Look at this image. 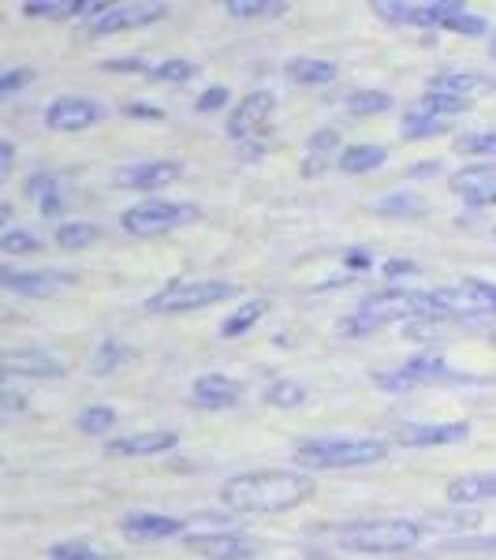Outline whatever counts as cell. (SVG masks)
I'll use <instances>...</instances> for the list:
<instances>
[{"mask_svg":"<svg viewBox=\"0 0 496 560\" xmlns=\"http://www.w3.org/2000/svg\"><path fill=\"white\" fill-rule=\"evenodd\" d=\"M314 478L306 471H255V475H236L221 486V501L232 512H261V516H273V512L299 509L303 501L314 497Z\"/></svg>","mask_w":496,"mask_h":560,"instance_id":"obj_1","label":"cell"},{"mask_svg":"<svg viewBox=\"0 0 496 560\" xmlns=\"http://www.w3.org/2000/svg\"><path fill=\"white\" fill-rule=\"evenodd\" d=\"M422 318H440L437 303L433 295L422 292H408V288H389V292H377L369 295L366 303H358V311L340 325L344 337H363V332L385 329L392 322H422Z\"/></svg>","mask_w":496,"mask_h":560,"instance_id":"obj_2","label":"cell"},{"mask_svg":"<svg viewBox=\"0 0 496 560\" xmlns=\"http://www.w3.org/2000/svg\"><path fill=\"white\" fill-rule=\"evenodd\" d=\"M389 456L381 438H310L295 445V464L306 471H340V467H369Z\"/></svg>","mask_w":496,"mask_h":560,"instance_id":"obj_3","label":"cell"},{"mask_svg":"<svg viewBox=\"0 0 496 560\" xmlns=\"http://www.w3.org/2000/svg\"><path fill=\"white\" fill-rule=\"evenodd\" d=\"M426 538V527L418 520H363V523H347L336 535L340 549L347 553H366V557H389L414 549Z\"/></svg>","mask_w":496,"mask_h":560,"instance_id":"obj_4","label":"cell"},{"mask_svg":"<svg viewBox=\"0 0 496 560\" xmlns=\"http://www.w3.org/2000/svg\"><path fill=\"white\" fill-rule=\"evenodd\" d=\"M236 300V284L228 280H173L161 292H153L146 300L150 314H187V311H202L213 303H228Z\"/></svg>","mask_w":496,"mask_h":560,"instance_id":"obj_5","label":"cell"},{"mask_svg":"<svg viewBox=\"0 0 496 560\" xmlns=\"http://www.w3.org/2000/svg\"><path fill=\"white\" fill-rule=\"evenodd\" d=\"M191 221H198V206L168 202V198H146V202L131 206L120 224L131 236H161V232L184 229V224H191Z\"/></svg>","mask_w":496,"mask_h":560,"instance_id":"obj_6","label":"cell"},{"mask_svg":"<svg viewBox=\"0 0 496 560\" xmlns=\"http://www.w3.org/2000/svg\"><path fill=\"white\" fill-rule=\"evenodd\" d=\"M440 318H485L496 314V284L489 280H463L456 288H440L433 292Z\"/></svg>","mask_w":496,"mask_h":560,"instance_id":"obj_7","label":"cell"},{"mask_svg":"<svg viewBox=\"0 0 496 560\" xmlns=\"http://www.w3.org/2000/svg\"><path fill=\"white\" fill-rule=\"evenodd\" d=\"M437 382H448V366H445V359H440L437 351H422V355L408 359L403 366L374 374V385L389 388V393H411V388L437 385Z\"/></svg>","mask_w":496,"mask_h":560,"instance_id":"obj_8","label":"cell"},{"mask_svg":"<svg viewBox=\"0 0 496 560\" xmlns=\"http://www.w3.org/2000/svg\"><path fill=\"white\" fill-rule=\"evenodd\" d=\"M165 4H102L86 23V34H123L134 26H150L165 15Z\"/></svg>","mask_w":496,"mask_h":560,"instance_id":"obj_9","label":"cell"},{"mask_svg":"<svg viewBox=\"0 0 496 560\" xmlns=\"http://www.w3.org/2000/svg\"><path fill=\"white\" fill-rule=\"evenodd\" d=\"M187 549L205 560H250L258 557V538L236 535V530H210V535H187Z\"/></svg>","mask_w":496,"mask_h":560,"instance_id":"obj_10","label":"cell"},{"mask_svg":"<svg viewBox=\"0 0 496 560\" xmlns=\"http://www.w3.org/2000/svg\"><path fill=\"white\" fill-rule=\"evenodd\" d=\"M471 438V422H411L395 430V441L411 448H433V445H459Z\"/></svg>","mask_w":496,"mask_h":560,"instance_id":"obj_11","label":"cell"},{"mask_svg":"<svg viewBox=\"0 0 496 560\" xmlns=\"http://www.w3.org/2000/svg\"><path fill=\"white\" fill-rule=\"evenodd\" d=\"M97 120H102V105L90 97H57L45 108V128L52 131H83Z\"/></svg>","mask_w":496,"mask_h":560,"instance_id":"obj_12","label":"cell"},{"mask_svg":"<svg viewBox=\"0 0 496 560\" xmlns=\"http://www.w3.org/2000/svg\"><path fill=\"white\" fill-rule=\"evenodd\" d=\"M184 176V165L179 161H146V165H128L116 173V184L120 187H134V191H157V187H168Z\"/></svg>","mask_w":496,"mask_h":560,"instance_id":"obj_13","label":"cell"},{"mask_svg":"<svg viewBox=\"0 0 496 560\" xmlns=\"http://www.w3.org/2000/svg\"><path fill=\"white\" fill-rule=\"evenodd\" d=\"M429 90H437V94H452L459 102H471V97H485L496 90V79L485 75V71H440V75H433Z\"/></svg>","mask_w":496,"mask_h":560,"instance_id":"obj_14","label":"cell"},{"mask_svg":"<svg viewBox=\"0 0 496 560\" xmlns=\"http://www.w3.org/2000/svg\"><path fill=\"white\" fill-rule=\"evenodd\" d=\"M179 433L173 430H142V433H123V438L108 441L105 453L108 456H157V453H168L176 448Z\"/></svg>","mask_w":496,"mask_h":560,"instance_id":"obj_15","label":"cell"},{"mask_svg":"<svg viewBox=\"0 0 496 560\" xmlns=\"http://www.w3.org/2000/svg\"><path fill=\"white\" fill-rule=\"evenodd\" d=\"M456 195H463L474 206H489L496 202V165H467L448 179Z\"/></svg>","mask_w":496,"mask_h":560,"instance_id":"obj_16","label":"cell"},{"mask_svg":"<svg viewBox=\"0 0 496 560\" xmlns=\"http://www.w3.org/2000/svg\"><path fill=\"white\" fill-rule=\"evenodd\" d=\"M273 116V94H265V90H255V94H247L239 102V108L232 113L228 120V135L232 139H250L261 124Z\"/></svg>","mask_w":496,"mask_h":560,"instance_id":"obj_17","label":"cell"},{"mask_svg":"<svg viewBox=\"0 0 496 560\" xmlns=\"http://www.w3.org/2000/svg\"><path fill=\"white\" fill-rule=\"evenodd\" d=\"M191 396H194L198 408L224 411V408H236L239 396H243V388L232 382V377H224V374H205V377H198V382H194Z\"/></svg>","mask_w":496,"mask_h":560,"instance_id":"obj_18","label":"cell"},{"mask_svg":"<svg viewBox=\"0 0 496 560\" xmlns=\"http://www.w3.org/2000/svg\"><path fill=\"white\" fill-rule=\"evenodd\" d=\"M120 527L131 541H161V538L184 535V523L176 516H157V512H131Z\"/></svg>","mask_w":496,"mask_h":560,"instance_id":"obj_19","label":"cell"},{"mask_svg":"<svg viewBox=\"0 0 496 560\" xmlns=\"http://www.w3.org/2000/svg\"><path fill=\"white\" fill-rule=\"evenodd\" d=\"M8 377H60L64 374V363L49 351H12L4 359Z\"/></svg>","mask_w":496,"mask_h":560,"instance_id":"obj_20","label":"cell"},{"mask_svg":"<svg viewBox=\"0 0 496 560\" xmlns=\"http://www.w3.org/2000/svg\"><path fill=\"white\" fill-rule=\"evenodd\" d=\"M4 288L15 295H52L64 280H71L68 273H52V269H38V273H12L4 269Z\"/></svg>","mask_w":496,"mask_h":560,"instance_id":"obj_21","label":"cell"},{"mask_svg":"<svg viewBox=\"0 0 496 560\" xmlns=\"http://www.w3.org/2000/svg\"><path fill=\"white\" fill-rule=\"evenodd\" d=\"M448 501L452 504H477V501H496V471L482 475H463L448 486Z\"/></svg>","mask_w":496,"mask_h":560,"instance_id":"obj_22","label":"cell"},{"mask_svg":"<svg viewBox=\"0 0 496 560\" xmlns=\"http://www.w3.org/2000/svg\"><path fill=\"white\" fill-rule=\"evenodd\" d=\"M340 150V131L332 128H321L310 135V142H306V153H303V173L306 176H321L324 168H329L332 153Z\"/></svg>","mask_w":496,"mask_h":560,"instance_id":"obj_23","label":"cell"},{"mask_svg":"<svg viewBox=\"0 0 496 560\" xmlns=\"http://www.w3.org/2000/svg\"><path fill=\"white\" fill-rule=\"evenodd\" d=\"M284 71L303 86H329L332 79H336V65H329V60H314V57H292L284 65Z\"/></svg>","mask_w":496,"mask_h":560,"instance_id":"obj_24","label":"cell"},{"mask_svg":"<svg viewBox=\"0 0 496 560\" xmlns=\"http://www.w3.org/2000/svg\"><path fill=\"white\" fill-rule=\"evenodd\" d=\"M102 4H86V0H26L23 12L34 15V20H68V15L79 12H97Z\"/></svg>","mask_w":496,"mask_h":560,"instance_id":"obj_25","label":"cell"},{"mask_svg":"<svg viewBox=\"0 0 496 560\" xmlns=\"http://www.w3.org/2000/svg\"><path fill=\"white\" fill-rule=\"evenodd\" d=\"M389 161V150L385 147H351L340 153V168H344L347 176H358V173H374L377 165H385Z\"/></svg>","mask_w":496,"mask_h":560,"instance_id":"obj_26","label":"cell"},{"mask_svg":"<svg viewBox=\"0 0 496 560\" xmlns=\"http://www.w3.org/2000/svg\"><path fill=\"white\" fill-rule=\"evenodd\" d=\"M228 15H236V20H261V15H269V20H273V15H284L287 8V0H228Z\"/></svg>","mask_w":496,"mask_h":560,"instance_id":"obj_27","label":"cell"},{"mask_svg":"<svg viewBox=\"0 0 496 560\" xmlns=\"http://www.w3.org/2000/svg\"><path fill=\"white\" fill-rule=\"evenodd\" d=\"M265 311H269V303H265V300L243 303L239 311L221 325V332H224V337H243V332H247L250 325H258V322H261V314H265Z\"/></svg>","mask_w":496,"mask_h":560,"instance_id":"obj_28","label":"cell"},{"mask_svg":"<svg viewBox=\"0 0 496 560\" xmlns=\"http://www.w3.org/2000/svg\"><path fill=\"white\" fill-rule=\"evenodd\" d=\"M414 113L437 116V120H452V116L467 113V102H459V97H452V94H437V90H429V94L422 97V105L414 108Z\"/></svg>","mask_w":496,"mask_h":560,"instance_id":"obj_29","label":"cell"},{"mask_svg":"<svg viewBox=\"0 0 496 560\" xmlns=\"http://www.w3.org/2000/svg\"><path fill=\"white\" fill-rule=\"evenodd\" d=\"M26 195H34L38 198V206H42V213H57L60 206H64V198H60V187H57V179L52 176H31L26 179Z\"/></svg>","mask_w":496,"mask_h":560,"instance_id":"obj_30","label":"cell"},{"mask_svg":"<svg viewBox=\"0 0 496 560\" xmlns=\"http://www.w3.org/2000/svg\"><path fill=\"white\" fill-rule=\"evenodd\" d=\"M102 240V229L97 224H86V221H71V224H60L57 229V243L68 250H79V247H90V243Z\"/></svg>","mask_w":496,"mask_h":560,"instance_id":"obj_31","label":"cell"},{"mask_svg":"<svg viewBox=\"0 0 496 560\" xmlns=\"http://www.w3.org/2000/svg\"><path fill=\"white\" fill-rule=\"evenodd\" d=\"M392 97L381 94V90H355L347 94V113L351 116H377V113H389Z\"/></svg>","mask_w":496,"mask_h":560,"instance_id":"obj_32","label":"cell"},{"mask_svg":"<svg viewBox=\"0 0 496 560\" xmlns=\"http://www.w3.org/2000/svg\"><path fill=\"white\" fill-rule=\"evenodd\" d=\"M306 400V388L299 382H273L265 388V404H273V408H299Z\"/></svg>","mask_w":496,"mask_h":560,"instance_id":"obj_33","label":"cell"},{"mask_svg":"<svg viewBox=\"0 0 496 560\" xmlns=\"http://www.w3.org/2000/svg\"><path fill=\"white\" fill-rule=\"evenodd\" d=\"M49 560H108L102 546H90V541H60L49 549Z\"/></svg>","mask_w":496,"mask_h":560,"instance_id":"obj_34","label":"cell"},{"mask_svg":"<svg viewBox=\"0 0 496 560\" xmlns=\"http://www.w3.org/2000/svg\"><path fill=\"white\" fill-rule=\"evenodd\" d=\"M131 359V348L123 345V340H105L102 351H97V359H94V370L97 374H113L116 366H123Z\"/></svg>","mask_w":496,"mask_h":560,"instance_id":"obj_35","label":"cell"},{"mask_svg":"<svg viewBox=\"0 0 496 560\" xmlns=\"http://www.w3.org/2000/svg\"><path fill=\"white\" fill-rule=\"evenodd\" d=\"M445 128H448V120H437V116H422V113L403 116V135H408V139H433V135H440Z\"/></svg>","mask_w":496,"mask_h":560,"instance_id":"obj_36","label":"cell"},{"mask_svg":"<svg viewBox=\"0 0 496 560\" xmlns=\"http://www.w3.org/2000/svg\"><path fill=\"white\" fill-rule=\"evenodd\" d=\"M150 79L153 83H187V79H194V65L191 60H165V65L150 68Z\"/></svg>","mask_w":496,"mask_h":560,"instance_id":"obj_37","label":"cell"},{"mask_svg":"<svg viewBox=\"0 0 496 560\" xmlns=\"http://www.w3.org/2000/svg\"><path fill=\"white\" fill-rule=\"evenodd\" d=\"M113 427H116V411L105 408V404H94V408L79 415V430L83 433H108Z\"/></svg>","mask_w":496,"mask_h":560,"instance_id":"obj_38","label":"cell"},{"mask_svg":"<svg viewBox=\"0 0 496 560\" xmlns=\"http://www.w3.org/2000/svg\"><path fill=\"white\" fill-rule=\"evenodd\" d=\"M0 250H4V255H34V250H42V240L34 236V232L8 229L4 236H0Z\"/></svg>","mask_w":496,"mask_h":560,"instance_id":"obj_39","label":"cell"},{"mask_svg":"<svg viewBox=\"0 0 496 560\" xmlns=\"http://www.w3.org/2000/svg\"><path fill=\"white\" fill-rule=\"evenodd\" d=\"M440 553H496V535L489 538H448Z\"/></svg>","mask_w":496,"mask_h":560,"instance_id":"obj_40","label":"cell"},{"mask_svg":"<svg viewBox=\"0 0 496 560\" xmlns=\"http://www.w3.org/2000/svg\"><path fill=\"white\" fill-rule=\"evenodd\" d=\"M459 153H496V128L489 131H477V135H463L456 142Z\"/></svg>","mask_w":496,"mask_h":560,"instance_id":"obj_41","label":"cell"},{"mask_svg":"<svg viewBox=\"0 0 496 560\" xmlns=\"http://www.w3.org/2000/svg\"><path fill=\"white\" fill-rule=\"evenodd\" d=\"M374 12L389 23H411L414 4H403V0H374Z\"/></svg>","mask_w":496,"mask_h":560,"instance_id":"obj_42","label":"cell"},{"mask_svg":"<svg viewBox=\"0 0 496 560\" xmlns=\"http://www.w3.org/2000/svg\"><path fill=\"white\" fill-rule=\"evenodd\" d=\"M448 31H459V34H485V20H482V15H471V12L463 8V12L448 20Z\"/></svg>","mask_w":496,"mask_h":560,"instance_id":"obj_43","label":"cell"},{"mask_svg":"<svg viewBox=\"0 0 496 560\" xmlns=\"http://www.w3.org/2000/svg\"><path fill=\"white\" fill-rule=\"evenodd\" d=\"M34 83V71L31 68H15V71H8L4 79H0V94H15L20 86H31Z\"/></svg>","mask_w":496,"mask_h":560,"instance_id":"obj_44","label":"cell"},{"mask_svg":"<svg viewBox=\"0 0 496 560\" xmlns=\"http://www.w3.org/2000/svg\"><path fill=\"white\" fill-rule=\"evenodd\" d=\"M224 102H228V90L213 86V90H205V94L198 97V113H213V108H221Z\"/></svg>","mask_w":496,"mask_h":560,"instance_id":"obj_45","label":"cell"},{"mask_svg":"<svg viewBox=\"0 0 496 560\" xmlns=\"http://www.w3.org/2000/svg\"><path fill=\"white\" fill-rule=\"evenodd\" d=\"M12 161H15V147H12V142H0V173H12Z\"/></svg>","mask_w":496,"mask_h":560,"instance_id":"obj_46","label":"cell"},{"mask_svg":"<svg viewBox=\"0 0 496 560\" xmlns=\"http://www.w3.org/2000/svg\"><path fill=\"white\" fill-rule=\"evenodd\" d=\"M128 113H134V116H161L157 108H146L142 102H131V105H128Z\"/></svg>","mask_w":496,"mask_h":560,"instance_id":"obj_47","label":"cell"},{"mask_svg":"<svg viewBox=\"0 0 496 560\" xmlns=\"http://www.w3.org/2000/svg\"><path fill=\"white\" fill-rule=\"evenodd\" d=\"M23 408V400L15 393H4V411H20Z\"/></svg>","mask_w":496,"mask_h":560,"instance_id":"obj_48","label":"cell"},{"mask_svg":"<svg viewBox=\"0 0 496 560\" xmlns=\"http://www.w3.org/2000/svg\"><path fill=\"white\" fill-rule=\"evenodd\" d=\"M489 52H493V57H496V34H493V42H489Z\"/></svg>","mask_w":496,"mask_h":560,"instance_id":"obj_49","label":"cell"}]
</instances>
